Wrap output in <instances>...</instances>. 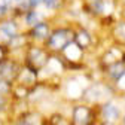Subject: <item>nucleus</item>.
<instances>
[{
  "mask_svg": "<svg viewBox=\"0 0 125 125\" xmlns=\"http://www.w3.org/2000/svg\"><path fill=\"white\" fill-rule=\"evenodd\" d=\"M25 21H27L28 24H34V22L37 21V13H36V12H28L27 17H25Z\"/></svg>",
  "mask_w": 125,
  "mask_h": 125,
  "instance_id": "obj_12",
  "label": "nucleus"
},
{
  "mask_svg": "<svg viewBox=\"0 0 125 125\" xmlns=\"http://www.w3.org/2000/svg\"><path fill=\"white\" fill-rule=\"evenodd\" d=\"M58 0H42V3H45L46 8H55Z\"/></svg>",
  "mask_w": 125,
  "mask_h": 125,
  "instance_id": "obj_14",
  "label": "nucleus"
},
{
  "mask_svg": "<svg viewBox=\"0 0 125 125\" xmlns=\"http://www.w3.org/2000/svg\"><path fill=\"white\" fill-rule=\"evenodd\" d=\"M57 119H58V122H54V125H67V124H66V121H62L60 116H57Z\"/></svg>",
  "mask_w": 125,
  "mask_h": 125,
  "instance_id": "obj_16",
  "label": "nucleus"
},
{
  "mask_svg": "<svg viewBox=\"0 0 125 125\" xmlns=\"http://www.w3.org/2000/svg\"><path fill=\"white\" fill-rule=\"evenodd\" d=\"M6 2H10V0H6ZM12 2H17L18 3V2H22V0H12Z\"/></svg>",
  "mask_w": 125,
  "mask_h": 125,
  "instance_id": "obj_21",
  "label": "nucleus"
},
{
  "mask_svg": "<svg viewBox=\"0 0 125 125\" xmlns=\"http://www.w3.org/2000/svg\"><path fill=\"white\" fill-rule=\"evenodd\" d=\"M76 42L79 43L81 46L88 45V43H89V36H88V33H85V31H81V33H77V36H76Z\"/></svg>",
  "mask_w": 125,
  "mask_h": 125,
  "instance_id": "obj_11",
  "label": "nucleus"
},
{
  "mask_svg": "<svg viewBox=\"0 0 125 125\" xmlns=\"http://www.w3.org/2000/svg\"><path fill=\"white\" fill-rule=\"evenodd\" d=\"M92 5H94V8H95L97 12H101V10H103V6H104V3L101 2V0H94Z\"/></svg>",
  "mask_w": 125,
  "mask_h": 125,
  "instance_id": "obj_13",
  "label": "nucleus"
},
{
  "mask_svg": "<svg viewBox=\"0 0 125 125\" xmlns=\"http://www.w3.org/2000/svg\"><path fill=\"white\" fill-rule=\"evenodd\" d=\"M3 103H5V101H3V98H2V95H0V109H2V107H3Z\"/></svg>",
  "mask_w": 125,
  "mask_h": 125,
  "instance_id": "obj_20",
  "label": "nucleus"
},
{
  "mask_svg": "<svg viewBox=\"0 0 125 125\" xmlns=\"http://www.w3.org/2000/svg\"><path fill=\"white\" fill-rule=\"evenodd\" d=\"M64 54H66L67 58L74 61V60H77L81 57V49H79V46H76V43H69L64 48Z\"/></svg>",
  "mask_w": 125,
  "mask_h": 125,
  "instance_id": "obj_5",
  "label": "nucleus"
},
{
  "mask_svg": "<svg viewBox=\"0 0 125 125\" xmlns=\"http://www.w3.org/2000/svg\"><path fill=\"white\" fill-rule=\"evenodd\" d=\"M48 34H49V27H48V24H45V22L36 24V27L33 28V36L36 39H45Z\"/></svg>",
  "mask_w": 125,
  "mask_h": 125,
  "instance_id": "obj_6",
  "label": "nucleus"
},
{
  "mask_svg": "<svg viewBox=\"0 0 125 125\" xmlns=\"http://www.w3.org/2000/svg\"><path fill=\"white\" fill-rule=\"evenodd\" d=\"M73 119L76 125H88L91 121V110L85 106H77L73 112Z\"/></svg>",
  "mask_w": 125,
  "mask_h": 125,
  "instance_id": "obj_2",
  "label": "nucleus"
},
{
  "mask_svg": "<svg viewBox=\"0 0 125 125\" xmlns=\"http://www.w3.org/2000/svg\"><path fill=\"white\" fill-rule=\"evenodd\" d=\"M121 82H119V85H121V88H125V74L121 77V79H119Z\"/></svg>",
  "mask_w": 125,
  "mask_h": 125,
  "instance_id": "obj_18",
  "label": "nucleus"
},
{
  "mask_svg": "<svg viewBox=\"0 0 125 125\" xmlns=\"http://www.w3.org/2000/svg\"><path fill=\"white\" fill-rule=\"evenodd\" d=\"M6 10H8V6L6 5H0V18L6 13Z\"/></svg>",
  "mask_w": 125,
  "mask_h": 125,
  "instance_id": "obj_15",
  "label": "nucleus"
},
{
  "mask_svg": "<svg viewBox=\"0 0 125 125\" xmlns=\"http://www.w3.org/2000/svg\"><path fill=\"white\" fill-rule=\"evenodd\" d=\"M103 116L107 122H115L119 119V110H118V107L113 106V104H106L104 109H103Z\"/></svg>",
  "mask_w": 125,
  "mask_h": 125,
  "instance_id": "obj_3",
  "label": "nucleus"
},
{
  "mask_svg": "<svg viewBox=\"0 0 125 125\" xmlns=\"http://www.w3.org/2000/svg\"><path fill=\"white\" fill-rule=\"evenodd\" d=\"M103 94H106V89H104V86H101V85L91 86V88L88 89V95L91 97V100H98V98H101Z\"/></svg>",
  "mask_w": 125,
  "mask_h": 125,
  "instance_id": "obj_9",
  "label": "nucleus"
},
{
  "mask_svg": "<svg viewBox=\"0 0 125 125\" xmlns=\"http://www.w3.org/2000/svg\"><path fill=\"white\" fill-rule=\"evenodd\" d=\"M109 74H110L112 79L119 81L121 77L125 74V64L124 62H115V64H112L110 69H109Z\"/></svg>",
  "mask_w": 125,
  "mask_h": 125,
  "instance_id": "obj_4",
  "label": "nucleus"
},
{
  "mask_svg": "<svg viewBox=\"0 0 125 125\" xmlns=\"http://www.w3.org/2000/svg\"><path fill=\"white\" fill-rule=\"evenodd\" d=\"M0 74H2L3 77H6V79L13 77V74H15L13 62H2V64H0Z\"/></svg>",
  "mask_w": 125,
  "mask_h": 125,
  "instance_id": "obj_8",
  "label": "nucleus"
},
{
  "mask_svg": "<svg viewBox=\"0 0 125 125\" xmlns=\"http://www.w3.org/2000/svg\"><path fill=\"white\" fill-rule=\"evenodd\" d=\"M124 125H125V119H124Z\"/></svg>",
  "mask_w": 125,
  "mask_h": 125,
  "instance_id": "obj_22",
  "label": "nucleus"
},
{
  "mask_svg": "<svg viewBox=\"0 0 125 125\" xmlns=\"http://www.w3.org/2000/svg\"><path fill=\"white\" fill-rule=\"evenodd\" d=\"M3 55H5V52H3V49H2V46H0V60L3 58Z\"/></svg>",
  "mask_w": 125,
  "mask_h": 125,
  "instance_id": "obj_19",
  "label": "nucleus"
},
{
  "mask_svg": "<svg viewBox=\"0 0 125 125\" xmlns=\"http://www.w3.org/2000/svg\"><path fill=\"white\" fill-rule=\"evenodd\" d=\"M28 2H30V5H31V6H37V5H40L42 0H28Z\"/></svg>",
  "mask_w": 125,
  "mask_h": 125,
  "instance_id": "obj_17",
  "label": "nucleus"
},
{
  "mask_svg": "<svg viewBox=\"0 0 125 125\" xmlns=\"http://www.w3.org/2000/svg\"><path fill=\"white\" fill-rule=\"evenodd\" d=\"M30 60L36 62V64H43V61H45V55L39 51V49H33L30 54Z\"/></svg>",
  "mask_w": 125,
  "mask_h": 125,
  "instance_id": "obj_10",
  "label": "nucleus"
},
{
  "mask_svg": "<svg viewBox=\"0 0 125 125\" xmlns=\"http://www.w3.org/2000/svg\"><path fill=\"white\" fill-rule=\"evenodd\" d=\"M0 30H2V33L8 37H15L17 34V24L12 22V21H6L0 25Z\"/></svg>",
  "mask_w": 125,
  "mask_h": 125,
  "instance_id": "obj_7",
  "label": "nucleus"
},
{
  "mask_svg": "<svg viewBox=\"0 0 125 125\" xmlns=\"http://www.w3.org/2000/svg\"><path fill=\"white\" fill-rule=\"evenodd\" d=\"M69 37V31L67 30H58L55 33H52L51 39H49V46L54 49H62L69 45L70 39Z\"/></svg>",
  "mask_w": 125,
  "mask_h": 125,
  "instance_id": "obj_1",
  "label": "nucleus"
}]
</instances>
